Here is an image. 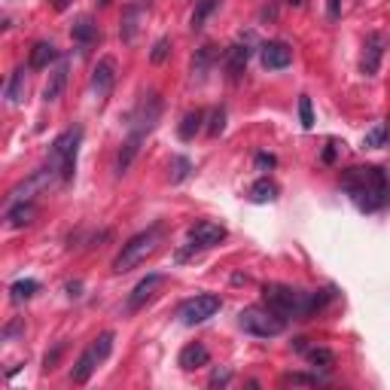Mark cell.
<instances>
[{"label": "cell", "instance_id": "1", "mask_svg": "<svg viewBox=\"0 0 390 390\" xmlns=\"http://www.w3.org/2000/svg\"><path fill=\"white\" fill-rule=\"evenodd\" d=\"M342 189L351 195L357 211L378 213L390 204V177L378 165H354L342 171Z\"/></svg>", "mask_w": 390, "mask_h": 390}, {"label": "cell", "instance_id": "33", "mask_svg": "<svg viewBox=\"0 0 390 390\" xmlns=\"http://www.w3.org/2000/svg\"><path fill=\"white\" fill-rule=\"evenodd\" d=\"M299 119H302L305 132H311V128H314V110H311V98L308 95L299 98Z\"/></svg>", "mask_w": 390, "mask_h": 390}, {"label": "cell", "instance_id": "43", "mask_svg": "<svg viewBox=\"0 0 390 390\" xmlns=\"http://www.w3.org/2000/svg\"><path fill=\"white\" fill-rule=\"evenodd\" d=\"M287 3H290V6H302L305 0H287Z\"/></svg>", "mask_w": 390, "mask_h": 390}, {"label": "cell", "instance_id": "37", "mask_svg": "<svg viewBox=\"0 0 390 390\" xmlns=\"http://www.w3.org/2000/svg\"><path fill=\"white\" fill-rule=\"evenodd\" d=\"M61 351H64V345H55V348L49 351V354H46V360H43V369H46V372H52V369H55V363H58Z\"/></svg>", "mask_w": 390, "mask_h": 390}, {"label": "cell", "instance_id": "24", "mask_svg": "<svg viewBox=\"0 0 390 390\" xmlns=\"http://www.w3.org/2000/svg\"><path fill=\"white\" fill-rule=\"evenodd\" d=\"M6 101L10 104H21L25 101V67H15L10 82H6Z\"/></svg>", "mask_w": 390, "mask_h": 390}, {"label": "cell", "instance_id": "4", "mask_svg": "<svg viewBox=\"0 0 390 390\" xmlns=\"http://www.w3.org/2000/svg\"><path fill=\"white\" fill-rule=\"evenodd\" d=\"M238 326L256 339H274L287 330V317H281L269 305H250L238 314Z\"/></svg>", "mask_w": 390, "mask_h": 390}, {"label": "cell", "instance_id": "44", "mask_svg": "<svg viewBox=\"0 0 390 390\" xmlns=\"http://www.w3.org/2000/svg\"><path fill=\"white\" fill-rule=\"evenodd\" d=\"M98 6H110V0H98Z\"/></svg>", "mask_w": 390, "mask_h": 390}, {"label": "cell", "instance_id": "42", "mask_svg": "<svg viewBox=\"0 0 390 390\" xmlns=\"http://www.w3.org/2000/svg\"><path fill=\"white\" fill-rule=\"evenodd\" d=\"M67 3H71V0H55V10H67Z\"/></svg>", "mask_w": 390, "mask_h": 390}, {"label": "cell", "instance_id": "14", "mask_svg": "<svg viewBox=\"0 0 390 390\" xmlns=\"http://www.w3.org/2000/svg\"><path fill=\"white\" fill-rule=\"evenodd\" d=\"M177 363H180V369L195 372V369H202V366H208V363H211V351L204 348L202 342H193V345H186V348L180 351Z\"/></svg>", "mask_w": 390, "mask_h": 390}, {"label": "cell", "instance_id": "21", "mask_svg": "<svg viewBox=\"0 0 390 390\" xmlns=\"http://www.w3.org/2000/svg\"><path fill=\"white\" fill-rule=\"evenodd\" d=\"M55 58H58V49H55V46L40 40V43H34V49H30L28 67H30V71H43V67H49Z\"/></svg>", "mask_w": 390, "mask_h": 390}, {"label": "cell", "instance_id": "13", "mask_svg": "<svg viewBox=\"0 0 390 390\" xmlns=\"http://www.w3.org/2000/svg\"><path fill=\"white\" fill-rule=\"evenodd\" d=\"M384 37L378 34V30H372L369 37H366L363 43V73L366 76H375L378 73V64H381V55H384Z\"/></svg>", "mask_w": 390, "mask_h": 390}, {"label": "cell", "instance_id": "5", "mask_svg": "<svg viewBox=\"0 0 390 390\" xmlns=\"http://www.w3.org/2000/svg\"><path fill=\"white\" fill-rule=\"evenodd\" d=\"M80 143H82V128H67L52 141L49 152V165L55 168V174L61 180H71L76 171V156H80Z\"/></svg>", "mask_w": 390, "mask_h": 390}, {"label": "cell", "instance_id": "32", "mask_svg": "<svg viewBox=\"0 0 390 390\" xmlns=\"http://www.w3.org/2000/svg\"><path fill=\"white\" fill-rule=\"evenodd\" d=\"M168 58H171V40H168V37H159L152 52H150V61L152 64H165Z\"/></svg>", "mask_w": 390, "mask_h": 390}, {"label": "cell", "instance_id": "23", "mask_svg": "<svg viewBox=\"0 0 390 390\" xmlns=\"http://www.w3.org/2000/svg\"><path fill=\"white\" fill-rule=\"evenodd\" d=\"M202 122H204V110H189L186 116H183L180 122V128H177V134H180V141H193V137L202 132Z\"/></svg>", "mask_w": 390, "mask_h": 390}, {"label": "cell", "instance_id": "41", "mask_svg": "<svg viewBox=\"0 0 390 390\" xmlns=\"http://www.w3.org/2000/svg\"><path fill=\"white\" fill-rule=\"evenodd\" d=\"M323 162H335V143H330V147L323 150Z\"/></svg>", "mask_w": 390, "mask_h": 390}, {"label": "cell", "instance_id": "2", "mask_svg": "<svg viewBox=\"0 0 390 390\" xmlns=\"http://www.w3.org/2000/svg\"><path fill=\"white\" fill-rule=\"evenodd\" d=\"M333 299V293H308V290H296L287 284H265L263 287V302L272 311H278L281 317H293V320H308L311 314H317L326 302Z\"/></svg>", "mask_w": 390, "mask_h": 390}, {"label": "cell", "instance_id": "25", "mask_svg": "<svg viewBox=\"0 0 390 390\" xmlns=\"http://www.w3.org/2000/svg\"><path fill=\"white\" fill-rule=\"evenodd\" d=\"M10 293H12V302H25V299H30V296L40 293V284H37L34 278H21L10 287Z\"/></svg>", "mask_w": 390, "mask_h": 390}, {"label": "cell", "instance_id": "30", "mask_svg": "<svg viewBox=\"0 0 390 390\" xmlns=\"http://www.w3.org/2000/svg\"><path fill=\"white\" fill-rule=\"evenodd\" d=\"M308 360L317 366V369H333L335 366V354L330 348H311L308 351Z\"/></svg>", "mask_w": 390, "mask_h": 390}, {"label": "cell", "instance_id": "34", "mask_svg": "<svg viewBox=\"0 0 390 390\" xmlns=\"http://www.w3.org/2000/svg\"><path fill=\"white\" fill-rule=\"evenodd\" d=\"M91 348H95V354L101 357V363H104L107 357H110V351H113V333H101V335L95 339V345H91Z\"/></svg>", "mask_w": 390, "mask_h": 390}, {"label": "cell", "instance_id": "22", "mask_svg": "<svg viewBox=\"0 0 390 390\" xmlns=\"http://www.w3.org/2000/svg\"><path fill=\"white\" fill-rule=\"evenodd\" d=\"M71 37H73V43L89 46V43H95V40H98V25L89 19V15H82V19H76V21H73Z\"/></svg>", "mask_w": 390, "mask_h": 390}, {"label": "cell", "instance_id": "28", "mask_svg": "<svg viewBox=\"0 0 390 390\" xmlns=\"http://www.w3.org/2000/svg\"><path fill=\"white\" fill-rule=\"evenodd\" d=\"M211 61H213V46H202V49L195 52V58H193V73L198 76V80H204Z\"/></svg>", "mask_w": 390, "mask_h": 390}, {"label": "cell", "instance_id": "29", "mask_svg": "<svg viewBox=\"0 0 390 390\" xmlns=\"http://www.w3.org/2000/svg\"><path fill=\"white\" fill-rule=\"evenodd\" d=\"M320 378L317 375H302V372H290L281 378V387H317Z\"/></svg>", "mask_w": 390, "mask_h": 390}, {"label": "cell", "instance_id": "20", "mask_svg": "<svg viewBox=\"0 0 390 390\" xmlns=\"http://www.w3.org/2000/svg\"><path fill=\"white\" fill-rule=\"evenodd\" d=\"M278 195H281V186L274 180H269V177H259L254 186H250V193H247V198L254 204H269V202H278Z\"/></svg>", "mask_w": 390, "mask_h": 390}, {"label": "cell", "instance_id": "39", "mask_svg": "<svg viewBox=\"0 0 390 390\" xmlns=\"http://www.w3.org/2000/svg\"><path fill=\"white\" fill-rule=\"evenodd\" d=\"M342 15V0H330V19H339Z\"/></svg>", "mask_w": 390, "mask_h": 390}, {"label": "cell", "instance_id": "6", "mask_svg": "<svg viewBox=\"0 0 390 390\" xmlns=\"http://www.w3.org/2000/svg\"><path fill=\"white\" fill-rule=\"evenodd\" d=\"M220 308H223V299H220L217 293H198V296H193V299H186V302L180 305L177 317H180L186 326H195V323H204V320H211Z\"/></svg>", "mask_w": 390, "mask_h": 390}, {"label": "cell", "instance_id": "27", "mask_svg": "<svg viewBox=\"0 0 390 390\" xmlns=\"http://www.w3.org/2000/svg\"><path fill=\"white\" fill-rule=\"evenodd\" d=\"M387 137H390V125H387V122H381V125H375L372 132H366V137H363V147L378 150V147H384V143H387Z\"/></svg>", "mask_w": 390, "mask_h": 390}, {"label": "cell", "instance_id": "19", "mask_svg": "<svg viewBox=\"0 0 390 390\" xmlns=\"http://www.w3.org/2000/svg\"><path fill=\"white\" fill-rule=\"evenodd\" d=\"M247 61H250L247 43H235V46H229V49H226V71H229V76H232V80H238V76L244 73Z\"/></svg>", "mask_w": 390, "mask_h": 390}, {"label": "cell", "instance_id": "16", "mask_svg": "<svg viewBox=\"0 0 390 390\" xmlns=\"http://www.w3.org/2000/svg\"><path fill=\"white\" fill-rule=\"evenodd\" d=\"M143 137H147V134H141V132H132L125 137V143H122V150H119V159H116V174H119V177L128 171V168H132V162L137 159Z\"/></svg>", "mask_w": 390, "mask_h": 390}, {"label": "cell", "instance_id": "12", "mask_svg": "<svg viewBox=\"0 0 390 390\" xmlns=\"http://www.w3.org/2000/svg\"><path fill=\"white\" fill-rule=\"evenodd\" d=\"M162 284H165L162 274H147L143 281H137V287L132 290V296H128V305H125V308H128V311L143 308V305H147L152 296H156V290L162 287Z\"/></svg>", "mask_w": 390, "mask_h": 390}, {"label": "cell", "instance_id": "31", "mask_svg": "<svg viewBox=\"0 0 390 390\" xmlns=\"http://www.w3.org/2000/svg\"><path fill=\"white\" fill-rule=\"evenodd\" d=\"M189 171H193V162H189L186 156H174V162H171V180L174 183H183L189 177Z\"/></svg>", "mask_w": 390, "mask_h": 390}, {"label": "cell", "instance_id": "38", "mask_svg": "<svg viewBox=\"0 0 390 390\" xmlns=\"http://www.w3.org/2000/svg\"><path fill=\"white\" fill-rule=\"evenodd\" d=\"M232 381V372L229 369H213V375H211V387H223Z\"/></svg>", "mask_w": 390, "mask_h": 390}, {"label": "cell", "instance_id": "10", "mask_svg": "<svg viewBox=\"0 0 390 390\" xmlns=\"http://www.w3.org/2000/svg\"><path fill=\"white\" fill-rule=\"evenodd\" d=\"M259 61H263L265 71H284L293 64V49L281 40H269L259 46Z\"/></svg>", "mask_w": 390, "mask_h": 390}, {"label": "cell", "instance_id": "26", "mask_svg": "<svg viewBox=\"0 0 390 390\" xmlns=\"http://www.w3.org/2000/svg\"><path fill=\"white\" fill-rule=\"evenodd\" d=\"M217 6H220V0H198L193 19H189V28H193V30H202V28H204V21H208V15H211L213 10H217Z\"/></svg>", "mask_w": 390, "mask_h": 390}, {"label": "cell", "instance_id": "8", "mask_svg": "<svg viewBox=\"0 0 390 390\" xmlns=\"http://www.w3.org/2000/svg\"><path fill=\"white\" fill-rule=\"evenodd\" d=\"M159 116H162V98L156 91H147L137 104V113H134V122H132V132H141V134H150L156 128Z\"/></svg>", "mask_w": 390, "mask_h": 390}, {"label": "cell", "instance_id": "18", "mask_svg": "<svg viewBox=\"0 0 390 390\" xmlns=\"http://www.w3.org/2000/svg\"><path fill=\"white\" fill-rule=\"evenodd\" d=\"M34 217H37V208H34V202H30V198H19V202H12L10 213H6V220H10L12 229L30 226V223H34Z\"/></svg>", "mask_w": 390, "mask_h": 390}, {"label": "cell", "instance_id": "17", "mask_svg": "<svg viewBox=\"0 0 390 390\" xmlns=\"http://www.w3.org/2000/svg\"><path fill=\"white\" fill-rule=\"evenodd\" d=\"M98 363H101V357L95 354V348L82 351V354H80V360L73 363L71 381H73V384H89V378H91V372L98 369Z\"/></svg>", "mask_w": 390, "mask_h": 390}, {"label": "cell", "instance_id": "40", "mask_svg": "<svg viewBox=\"0 0 390 390\" xmlns=\"http://www.w3.org/2000/svg\"><path fill=\"white\" fill-rule=\"evenodd\" d=\"M80 290H82L80 281H71V284H67V296H80Z\"/></svg>", "mask_w": 390, "mask_h": 390}, {"label": "cell", "instance_id": "3", "mask_svg": "<svg viewBox=\"0 0 390 390\" xmlns=\"http://www.w3.org/2000/svg\"><path fill=\"white\" fill-rule=\"evenodd\" d=\"M162 226H150L147 232H137L134 238H128L125 244H122L119 256L113 259V272L116 274H125L132 272L134 265H141L147 256H152L159 250V244H162Z\"/></svg>", "mask_w": 390, "mask_h": 390}, {"label": "cell", "instance_id": "7", "mask_svg": "<svg viewBox=\"0 0 390 390\" xmlns=\"http://www.w3.org/2000/svg\"><path fill=\"white\" fill-rule=\"evenodd\" d=\"M226 226H220V223H213V220H202V223H195L193 229H189V250H183L180 259H186L189 254H198V250H211V247H217V244H223L226 241Z\"/></svg>", "mask_w": 390, "mask_h": 390}, {"label": "cell", "instance_id": "11", "mask_svg": "<svg viewBox=\"0 0 390 390\" xmlns=\"http://www.w3.org/2000/svg\"><path fill=\"white\" fill-rule=\"evenodd\" d=\"M143 12H147V3L143 0H134V3H128L125 10H122V25H119V37L122 43H134L137 30H141V19Z\"/></svg>", "mask_w": 390, "mask_h": 390}, {"label": "cell", "instance_id": "9", "mask_svg": "<svg viewBox=\"0 0 390 390\" xmlns=\"http://www.w3.org/2000/svg\"><path fill=\"white\" fill-rule=\"evenodd\" d=\"M113 86H116V58L104 55V58H98L95 71H91V91L104 101L113 91Z\"/></svg>", "mask_w": 390, "mask_h": 390}, {"label": "cell", "instance_id": "36", "mask_svg": "<svg viewBox=\"0 0 390 390\" xmlns=\"http://www.w3.org/2000/svg\"><path fill=\"white\" fill-rule=\"evenodd\" d=\"M278 165V159L269 156V152H256V171H272Z\"/></svg>", "mask_w": 390, "mask_h": 390}, {"label": "cell", "instance_id": "35", "mask_svg": "<svg viewBox=\"0 0 390 390\" xmlns=\"http://www.w3.org/2000/svg\"><path fill=\"white\" fill-rule=\"evenodd\" d=\"M223 128H226V110H223V107H217V110L211 113V122H208V134H211V137H217L220 132H223Z\"/></svg>", "mask_w": 390, "mask_h": 390}, {"label": "cell", "instance_id": "15", "mask_svg": "<svg viewBox=\"0 0 390 390\" xmlns=\"http://www.w3.org/2000/svg\"><path fill=\"white\" fill-rule=\"evenodd\" d=\"M64 86H67V61H58V67L49 73L43 86V101L46 104H55L61 95H64Z\"/></svg>", "mask_w": 390, "mask_h": 390}]
</instances>
